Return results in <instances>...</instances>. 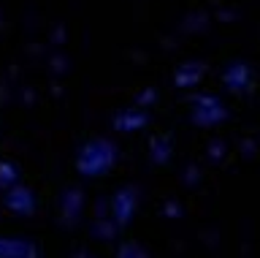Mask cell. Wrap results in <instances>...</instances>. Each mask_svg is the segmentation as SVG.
Instances as JSON below:
<instances>
[{
  "label": "cell",
  "mask_w": 260,
  "mask_h": 258,
  "mask_svg": "<svg viewBox=\"0 0 260 258\" xmlns=\"http://www.w3.org/2000/svg\"><path fill=\"white\" fill-rule=\"evenodd\" d=\"M222 82L228 90H233V93H244L249 87L252 82V71L244 66V63H233V66H228L225 68V76H222Z\"/></svg>",
  "instance_id": "cell-2"
},
{
  "label": "cell",
  "mask_w": 260,
  "mask_h": 258,
  "mask_svg": "<svg viewBox=\"0 0 260 258\" xmlns=\"http://www.w3.org/2000/svg\"><path fill=\"white\" fill-rule=\"evenodd\" d=\"M192 117H195V123H201V125L219 123V120H225V106L214 98V95H201L192 106Z\"/></svg>",
  "instance_id": "cell-1"
}]
</instances>
